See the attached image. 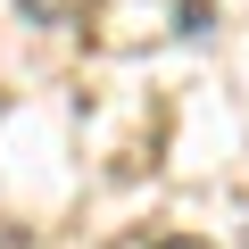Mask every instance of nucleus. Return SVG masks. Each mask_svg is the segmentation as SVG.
<instances>
[{"label":"nucleus","instance_id":"obj_1","mask_svg":"<svg viewBox=\"0 0 249 249\" xmlns=\"http://www.w3.org/2000/svg\"><path fill=\"white\" fill-rule=\"evenodd\" d=\"M17 17H25V25L67 34V25H83V17H100V0H17Z\"/></svg>","mask_w":249,"mask_h":249},{"label":"nucleus","instance_id":"obj_2","mask_svg":"<svg viewBox=\"0 0 249 249\" xmlns=\"http://www.w3.org/2000/svg\"><path fill=\"white\" fill-rule=\"evenodd\" d=\"M142 249H216V241H199V232H150Z\"/></svg>","mask_w":249,"mask_h":249},{"label":"nucleus","instance_id":"obj_3","mask_svg":"<svg viewBox=\"0 0 249 249\" xmlns=\"http://www.w3.org/2000/svg\"><path fill=\"white\" fill-rule=\"evenodd\" d=\"M0 249H25V224H0Z\"/></svg>","mask_w":249,"mask_h":249}]
</instances>
